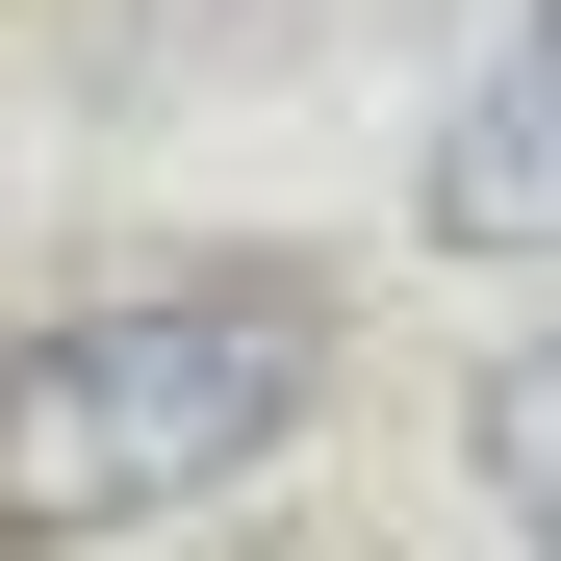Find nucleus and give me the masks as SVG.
Here are the masks:
<instances>
[{"mask_svg":"<svg viewBox=\"0 0 561 561\" xmlns=\"http://www.w3.org/2000/svg\"><path fill=\"white\" fill-rule=\"evenodd\" d=\"M332 383V307L307 255H153V280H77V307H0V561H77V536H153L255 485Z\"/></svg>","mask_w":561,"mask_h":561,"instance_id":"obj_1","label":"nucleus"},{"mask_svg":"<svg viewBox=\"0 0 561 561\" xmlns=\"http://www.w3.org/2000/svg\"><path fill=\"white\" fill-rule=\"evenodd\" d=\"M434 230L459 255H561V0L434 103Z\"/></svg>","mask_w":561,"mask_h":561,"instance_id":"obj_2","label":"nucleus"},{"mask_svg":"<svg viewBox=\"0 0 561 561\" xmlns=\"http://www.w3.org/2000/svg\"><path fill=\"white\" fill-rule=\"evenodd\" d=\"M459 459H485V511H511V536L561 561V332H536V357H485V409H459Z\"/></svg>","mask_w":561,"mask_h":561,"instance_id":"obj_3","label":"nucleus"}]
</instances>
